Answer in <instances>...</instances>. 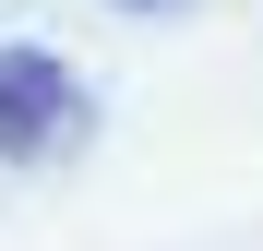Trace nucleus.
Instances as JSON below:
<instances>
[{
    "label": "nucleus",
    "instance_id": "obj_1",
    "mask_svg": "<svg viewBox=\"0 0 263 251\" xmlns=\"http://www.w3.org/2000/svg\"><path fill=\"white\" fill-rule=\"evenodd\" d=\"M84 132H96V96H84V72L60 48H0V167H60L84 156Z\"/></svg>",
    "mask_w": 263,
    "mask_h": 251
},
{
    "label": "nucleus",
    "instance_id": "obj_2",
    "mask_svg": "<svg viewBox=\"0 0 263 251\" xmlns=\"http://www.w3.org/2000/svg\"><path fill=\"white\" fill-rule=\"evenodd\" d=\"M108 12H192V0H108Z\"/></svg>",
    "mask_w": 263,
    "mask_h": 251
}]
</instances>
